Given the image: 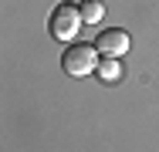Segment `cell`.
Here are the masks:
<instances>
[{
    "mask_svg": "<svg viewBox=\"0 0 159 152\" xmlns=\"http://www.w3.org/2000/svg\"><path fill=\"white\" fill-rule=\"evenodd\" d=\"M81 17H85V24H102V14H105V7H102V0H81Z\"/></svg>",
    "mask_w": 159,
    "mask_h": 152,
    "instance_id": "4",
    "label": "cell"
},
{
    "mask_svg": "<svg viewBox=\"0 0 159 152\" xmlns=\"http://www.w3.org/2000/svg\"><path fill=\"white\" fill-rule=\"evenodd\" d=\"M98 74H102L105 81H115V78H119V61H115V58H105L102 64H98Z\"/></svg>",
    "mask_w": 159,
    "mask_h": 152,
    "instance_id": "5",
    "label": "cell"
},
{
    "mask_svg": "<svg viewBox=\"0 0 159 152\" xmlns=\"http://www.w3.org/2000/svg\"><path fill=\"white\" fill-rule=\"evenodd\" d=\"M61 68L68 78H88L98 71V47L95 44H71L61 54Z\"/></svg>",
    "mask_w": 159,
    "mask_h": 152,
    "instance_id": "1",
    "label": "cell"
},
{
    "mask_svg": "<svg viewBox=\"0 0 159 152\" xmlns=\"http://www.w3.org/2000/svg\"><path fill=\"white\" fill-rule=\"evenodd\" d=\"M81 24H85V17H81V10L75 3H58L51 10V17H48V27H51L54 41H75V34L81 30Z\"/></svg>",
    "mask_w": 159,
    "mask_h": 152,
    "instance_id": "2",
    "label": "cell"
},
{
    "mask_svg": "<svg viewBox=\"0 0 159 152\" xmlns=\"http://www.w3.org/2000/svg\"><path fill=\"white\" fill-rule=\"evenodd\" d=\"M95 47H98L102 58H115V61H119V58H125V54H129L132 41H129V34L122 27H105V30H98Z\"/></svg>",
    "mask_w": 159,
    "mask_h": 152,
    "instance_id": "3",
    "label": "cell"
}]
</instances>
